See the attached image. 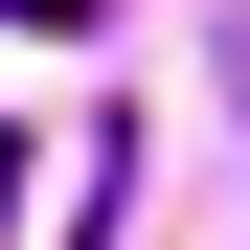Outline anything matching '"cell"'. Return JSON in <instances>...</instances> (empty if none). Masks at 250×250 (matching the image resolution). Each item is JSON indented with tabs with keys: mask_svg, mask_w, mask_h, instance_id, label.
Instances as JSON below:
<instances>
[{
	"mask_svg": "<svg viewBox=\"0 0 250 250\" xmlns=\"http://www.w3.org/2000/svg\"><path fill=\"white\" fill-rule=\"evenodd\" d=\"M0 228H23V137H0Z\"/></svg>",
	"mask_w": 250,
	"mask_h": 250,
	"instance_id": "obj_1",
	"label": "cell"
}]
</instances>
